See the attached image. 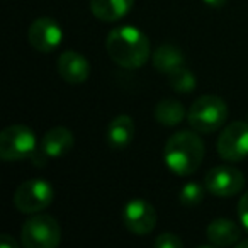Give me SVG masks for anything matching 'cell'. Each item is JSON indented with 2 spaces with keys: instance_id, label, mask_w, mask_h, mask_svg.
Segmentation results:
<instances>
[{
  "instance_id": "cell-22",
  "label": "cell",
  "mask_w": 248,
  "mask_h": 248,
  "mask_svg": "<svg viewBox=\"0 0 248 248\" xmlns=\"http://www.w3.org/2000/svg\"><path fill=\"white\" fill-rule=\"evenodd\" d=\"M16 247H17L16 240H12L9 234H2V238H0V248H16Z\"/></svg>"
},
{
  "instance_id": "cell-7",
  "label": "cell",
  "mask_w": 248,
  "mask_h": 248,
  "mask_svg": "<svg viewBox=\"0 0 248 248\" xmlns=\"http://www.w3.org/2000/svg\"><path fill=\"white\" fill-rule=\"evenodd\" d=\"M217 153L228 162H240L248 156V123L234 121L224 126L217 138Z\"/></svg>"
},
{
  "instance_id": "cell-8",
  "label": "cell",
  "mask_w": 248,
  "mask_h": 248,
  "mask_svg": "<svg viewBox=\"0 0 248 248\" xmlns=\"http://www.w3.org/2000/svg\"><path fill=\"white\" fill-rule=\"evenodd\" d=\"M206 190L217 197H231L234 194L241 192L245 186V175L238 169L230 165L213 167L206 173L204 179Z\"/></svg>"
},
{
  "instance_id": "cell-4",
  "label": "cell",
  "mask_w": 248,
  "mask_h": 248,
  "mask_svg": "<svg viewBox=\"0 0 248 248\" xmlns=\"http://www.w3.org/2000/svg\"><path fill=\"white\" fill-rule=\"evenodd\" d=\"M21 240L26 248H56L62 241V230L53 216L36 214L24 223Z\"/></svg>"
},
{
  "instance_id": "cell-9",
  "label": "cell",
  "mask_w": 248,
  "mask_h": 248,
  "mask_svg": "<svg viewBox=\"0 0 248 248\" xmlns=\"http://www.w3.org/2000/svg\"><path fill=\"white\" fill-rule=\"evenodd\" d=\"M123 223L131 233L143 236L155 230L156 211L148 201L133 199L123 209Z\"/></svg>"
},
{
  "instance_id": "cell-5",
  "label": "cell",
  "mask_w": 248,
  "mask_h": 248,
  "mask_svg": "<svg viewBox=\"0 0 248 248\" xmlns=\"http://www.w3.org/2000/svg\"><path fill=\"white\" fill-rule=\"evenodd\" d=\"M36 152V136L24 124H12L0 133V158L5 162H17Z\"/></svg>"
},
{
  "instance_id": "cell-6",
  "label": "cell",
  "mask_w": 248,
  "mask_h": 248,
  "mask_svg": "<svg viewBox=\"0 0 248 248\" xmlns=\"http://www.w3.org/2000/svg\"><path fill=\"white\" fill-rule=\"evenodd\" d=\"M55 199V189L45 179H31L22 182L14 194V206L24 214H36L46 209Z\"/></svg>"
},
{
  "instance_id": "cell-12",
  "label": "cell",
  "mask_w": 248,
  "mask_h": 248,
  "mask_svg": "<svg viewBox=\"0 0 248 248\" xmlns=\"http://www.w3.org/2000/svg\"><path fill=\"white\" fill-rule=\"evenodd\" d=\"M73 146V135L65 126H56L51 128L41 140L39 150L45 153L48 158H58L72 150Z\"/></svg>"
},
{
  "instance_id": "cell-10",
  "label": "cell",
  "mask_w": 248,
  "mask_h": 248,
  "mask_svg": "<svg viewBox=\"0 0 248 248\" xmlns=\"http://www.w3.org/2000/svg\"><path fill=\"white\" fill-rule=\"evenodd\" d=\"M63 39L62 28L51 17H39L31 24L28 31V41L34 49L41 53H51L60 46Z\"/></svg>"
},
{
  "instance_id": "cell-1",
  "label": "cell",
  "mask_w": 248,
  "mask_h": 248,
  "mask_svg": "<svg viewBox=\"0 0 248 248\" xmlns=\"http://www.w3.org/2000/svg\"><path fill=\"white\" fill-rule=\"evenodd\" d=\"M106 49L110 60L121 68L135 70L150 58V39L143 31L133 26L116 28L107 34Z\"/></svg>"
},
{
  "instance_id": "cell-24",
  "label": "cell",
  "mask_w": 248,
  "mask_h": 248,
  "mask_svg": "<svg viewBox=\"0 0 248 248\" xmlns=\"http://www.w3.org/2000/svg\"><path fill=\"white\" fill-rule=\"evenodd\" d=\"M238 248H248V240H243V241H238L236 243Z\"/></svg>"
},
{
  "instance_id": "cell-21",
  "label": "cell",
  "mask_w": 248,
  "mask_h": 248,
  "mask_svg": "<svg viewBox=\"0 0 248 248\" xmlns=\"http://www.w3.org/2000/svg\"><path fill=\"white\" fill-rule=\"evenodd\" d=\"M238 216H240V221L243 224V228L248 231V192H245L241 196L240 202H238Z\"/></svg>"
},
{
  "instance_id": "cell-13",
  "label": "cell",
  "mask_w": 248,
  "mask_h": 248,
  "mask_svg": "<svg viewBox=\"0 0 248 248\" xmlns=\"http://www.w3.org/2000/svg\"><path fill=\"white\" fill-rule=\"evenodd\" d=\"M206 236L216 247H230V245H236L241 238V230L234 221L226 219V217H219L209 223L206 230Z\"/></svg>"
},
{
  "instance_id": "cell-18",
  "label": "cell",
  "mask_w": 248,
  "mask_h": 248,
  "mask_svg": "<svg viewBox=\"0 0 248 248\" xmlns=\"http://www.w3.org/2000/svg\"><path fill=\"white\" fill-rule=\"evenodd\" d=\"M169 82L173 90L182 92V93L192 92V90L196 89V77H194L192 72H189V70L184 68V66L170 73Z\"/></svg>"
},
{
  "instance_id": "cell-16",
  "label": "cell",
  "mask_w": 248,
  "mask_h": 248,
  "mask_svg": "<svg viewBox=\"0 0 248 248\" xmlns=\"http://www.w3.org/2000/svg\"><path fill=\"white\" fill-rule=\"evenodd\" d=\"M184 62H186L184 53L173 45H162L153 53V65L160 73H165V75L182 68Z\"/></svg>"
},
{
  "instance_id": "cell-14",
  "label": "cell",
  "mask_w": 248,
  "mask_h": 248,
  "mask_svg": "<svg viewBox=\"0 0 248 248\" xmlns=\"http://www.w3.org/2000/svg\"><path fill=\"white\" fill-rule=\"evenodd\" d=\"M106 138L112 148H126L135 138V123H133L131 117L126 116V114L114 117L107 126Z\"/></svg>"
},
{
  "instance_id": "cell-2",
  "label": "cell",
  "mask_w": 248,
  "mask_h": 248,
  "mask_svg": "<svg viewBox=\"0 0 248 248\" xmlns=\"http://www.w3.org/2000/svg\"><path fill=\"white\" fill-rule=\"evenodd\" d=\"M163 160L175 175H190L199 169L204 160L202 140L192 131L175 133L167 140Z\"/></svg>"
},
{
  "instance_id": "cell-11",
  "label": "cell",
  "mask_w": 248,
  "mask_h": 248,
  "mask_svg": "<svg viewBox=\"0 0 248 248\" xmlns=\"http://www.w3.org/2000/svg\"><path fill=\"white\" fill-rule=\"evenodd\" d=\"M56 68H58L60 77L72 85L83 83L90 75L89 62L85 56L77 51H65L63 55H60L58 62H56Z\"/></svg>"
},
{
  "instance_id": "cell-20",
  "label": "cell",
  "mask_w": 248,
  "mask_h": 248,
  "mask_svg": "<svg viewBox=\"0 0 248 248\" xmlns=\"http://www.w3.org/2000/svg\"><path fill=\"white\" fill-rule=\"evenodd\" d=\"M156 248H182L184 241L173 233H162L155 240Z\"/></svg>"
},
{
  "instance_id": "cell-23",
  "label": "cell",
  "mask_w": 248,
  "mask_h": 248,
  "mask_svg": "<svg viewBox=\"0 0 248 248\" xmlns=\"http://www.w3.org/2000/svg\"><path fill=\"white\" fill-rule=\"evenodd\" d=\"M228 0H204V4H207L209 7H214V9H219L226 4Z\"/></svg>"
},
{
  "instance_id": "cell-15",
  "label": "cell",
  "mask_w": 248,
  "mask_h": 248,
  "mask_svg": "<svg viewBox=\"0 0 248 248\" xmlns=\"http://www.w3.org/2000/svg\"><path fill=\"white\" fill-rule=\"evenodd\" d=\"M135 0H90V11L104 22L119 21L128 14Z\"/></svg>"
},
{
  "instance_id": "cell-17",
  "label": "cell",
  "mask_w": 248,
  "mask_h": 248,
  "mask_svg": "<svg viewBox=\"0 0 248 248\" xmlns=\"http://www.w3.org/2000/svg\"><path fill=\"white\" fill-rule=\"evenodd\" d=\"M186 117V109L175 99H163L155 107V119L167 128H173Z\"/></svg>"
},
{
  "instance_id": "cell-19",
  "label": "cell",
  "mask_w": 248,
  "mask_h": 248,
  "mask_svg": "<svg viewBox=\"0 0 248 248\" xmlns=\"http://www.w3.org/2000/svg\"><path fill=\"white\" fill-rule=\"evenodd\" d=\"M204 199V187L197 182H189L180 190V202L186 207L199 206Z\"/></svg>"
},
{
  "instance_id": "cell-3",
  "label": "cell",
  "mask_w": 248,
  "mask_h": 248,
  "mask_svg": "<svg viewBox=\"0 0 248 248\" xmlns=\"http://www.w3.org/2000/svg\"><path fill=\"white\" fill-rule=\"evenodd\" d=\"M190 128L197 133H214L224 126L228 119V106L217 95H204L192 102L187 112Z\"/></svg>"
}]
</instances>
